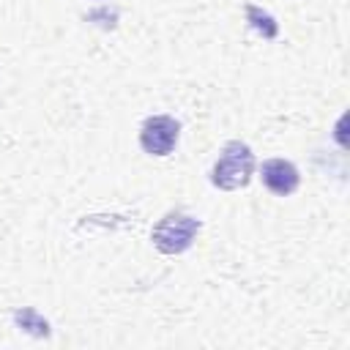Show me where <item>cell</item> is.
I'll list each match as a JSON object with an SVG mask.
<instances>
[{
    "label": "cell",
    "mask_w": 350,
    "mask_h": 350,
    "mask_svg": "<svg viewBox=\"0 0 350 350\" xmlns=\"http://www.w3.org/2000/svg\"><path fill=\"white\" fill-rule=\"evenodd\" d=\"M252 175H254V153L241 139H230L211 167V183L221 191H235L249 186Z\"/></svg>",
    "instance_id": "1"
},
{
    "label": "cell",
    "mask_w": 350,
    "mask_h": 350,
    "mask_svg": "<svg viewBox=\"0 0 350 350\" xmlns=\"http://www.w3.org/2000/svg\"><path fill=\"white\" fill-rule=\"evenodd\" d=\"M200 230H202L200 219H194L183 211H170L156 221L150 241L161 254H183L194 243Z\"/></svg>",
    "instance_id": "2"
},
{
    "label": "cell",
    "mask_w": 350,
    "mask_h": 350,
    "mask_svg": "<svg viewBox=\"0 0 350 350\" xmlns=\"http://www.w3.org/2000/svg\"><path fill=\"white\" fill-rule=\"evenodd\" d=\"M180 123L172 115H150L139 126V148L148 156H170L178 145Z\"/></svg>",
    "instance_id": "3"
},
{
    "label": "cell",
    "mask_w": 350,
    "mask_h": 350,
    "mask_svg": "<svg viewBox=\"0 0 350 350\" xmlns=\"http://www.w3.org/2000/svg\"><path fill=\"white\" fill-rule=\"evenodd\" d=\"M260 180H262V186H265L271 194H276V197H290V194L298 189V183H301V172H298V167H295L293 161H287V159H268V161H262V167H260Z\"/></svg>",
    "instance_id": "4"
},
{
    "label": "cell",
    "mask_w": 350,
    "mask_h": 350,
    "mask_svg": "<svg viewBox=\"0 0 350 350\" xmlns=\"http://www.w3.org/2000/svg\"><path fill=\"white\" fill-rule=\"evenodd\" d=\"M246 22H249V27L257 33V36H262L265 41H271V38H276L279 36V22L268 14V11H262L260 5H254V3H246Z\"/></svg>",
    "instance_id": "5"
},
{
    "label": "cell",
    "mask_w": 350,
    "mask_h": 350,
    "mask_svg": "<svg viewBox=\"0 0 350 350\" xmlns=\"http://www.w3.org/2000/svg\"><path fill=\"white\" fill-rule=\"evenodd\" d=\"M14 323H16L19 328L33 331L36 336H49V323H46L36 309H16V312H14Z\"/></svg>",
    "instance_id": "6"
}]
</instances>
